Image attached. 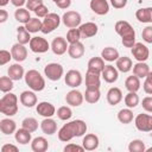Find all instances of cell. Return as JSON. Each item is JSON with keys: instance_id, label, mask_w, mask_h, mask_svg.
Listing matches in <instances>:
<instances>
[{"instance_id": "cell-20", "label": "cell", "mask_w": 152, "mask_h": 152, "mask_svg": "<svg viewBox=\"0 0 152 152\" xmlns=\"http://www.w3.org/2000/svg\"><path fill=\"white\" fill-rule=\"evenodd\" d=\"M37 113L44 118H51L52 115L56 114V108L52 103L50 102H46V101H43V102H39L37 104Z\"/></svg>"}, {"instance_id": "cell-57", "label": "cell", "mask_w": 152, "mask_h": 152, "mask_svg": "<svg viewBox=\"0 0 152 152\" xmlns=\"http://www.w3.org/2000/svg\"><path fill=\"white\" fill-rule=\"evenodd\" d=\"M10 1H11V0H0V6H1V7H4V6H6Z\"/></svg>"}, {"instance_id": "cell-22", "label": "cell", "mask_w": 152, "mask_h": 152, "mask_svg": "<svg viewBox=\"0 0 152 152\" xmlns=\"http://www.w3.org/2000/svg\"><path fill=\"white\" fill-rule=\"evenodd\" d=\"M122 91L118 87H113L107 91V102L110 106H115L122 101Z\"/></svg>"}, {"instance_id": "cell-55", "label": "cell", "mask_w": 152, "mask_h": 152, "mask_svg": "<svg viewBox=\"0 0 152 152\" xmlns=\"http://www.w3.org/2000/svg\"><path fill=\"white\" fill-rule=\"evenodd\" d=\"M8 19V13L6 10H0V23H5Z\"/></svg>"}, {"instance_id": "cell-42", "label": "cell", "mask_w": 152, "mask_h": 152, "mask_svg": "<svg viewBox=\"0 0 152 152\" xmlns=\"http://www.w3.org/2000/svg\"><path fill=\"white\" fill-rule=\"evenodd\" d=\"M13 80L10 76L0 77V90L2 93H10L13 89Z\"/></svg>"}, {"instance_id": "cell-28", "label": "cell", "mask_w": 152, "mask_h": 152, "mask_svg": "<svg viewBox=\"0 0 152 152\" xmlns=\"http://www.w3.org/2000/svg\"><path fill=\"white\" fill-rule=\"evenodd\" d=\"M14 138L17 140V142H19L20 145H26L28 142L32 141V138H31V132L25 129V128H19L15 131L14 133Z\"/></svg>"}, {"instance_id": "cell-16", "label": "cell", "mask_w": 152, "mask_h": 152, "mask_svg": "<svg viewBox=\"0 0 152 152\" xmlns=\"http://www.w3.org/2000/svg\"><path fill=\"white\" fill-rule=\"evenodd\" d=\"M101 76L104 80V82H107V83H114L119 78V70L115 66L108 64V65H104V68H103V70L101 72Z\"/></svg>"}, {"instance_id": "cell-40", "label": "cell", "mask_w": 152, "mask_h": 152, "mask_svg": "<svg viewBox=\"0 0 152 152\" xmlns=\"http://www.w3.org/2000/svg\"><path fill=\"white\" fill-rule=\"evenodd\" d=\"M124 100H125V104L128 108H135L139 104V96L135 91H128V94H126Z\"/></svg>"}, {"instance_id": "cell-24", "label": "cell", "mask_w": 152, "mask_h": 152, "mask_svg": "<svg viewBox=\"0 0 152 152\" xmlns=\"http://www.w3.org/2000/svg\"><path fill=\"white\" fill-rule=\"evenodd\" d=\"M0 131L5 135H10L12 133H15V131H17V124H15V121L12 120V119H10V118L2 119L0 121Z\"/></svg>"}, {"instance_id": "cell-29", "label": "cell", "mask_w": 152, "mask_h": 152, "mask_svg": "<svg viewBox=\"0 0 152 152\" xmlns=\"http://www.w3.org/2000/svg\"><path fill=\"white\" fill-rule=\"evenodd\" d=\"M133 68V63H132V59L127 56H122V57H119L116 59V69L121 72H128L129 70H132Z\"/></svg>"}, {"instance_id": "cell-47", "label": "cell", "mask_w": 152, "mask_h": 152, "mask_svg": "<svg viewBox=\"0 0 152 152\" xmlns=\"http://www.w3.org/2000/svg\"><path fill=\"white\" fill-rule=\"evenodd\" d=\"M12 57V53L7 50H0V65H5L7 64L10 61H11Z\"/></svg>"}, {"instance_id": "cell-34", "label": "cell", "mask_w": 152, "mask_h": 152, "mask_svg": "<svg viewBox=\"0 0 152 152\" xmlns=\"http://www.w3.org/2000/svg\"><path fill=\"white\" fill-rule=\"evenodd\" d=\"M118 120L124 124V125H127V124H131L133 121V112H132V108H124V109H120L119 113H118Z\"/></svg>"}, {"instance_id": "cell-1", "label": "cell", "mask_w": 152, "mask_h": 152, "mask_svg": "<svg viewBox=\"0 0 152 152\" xmlns=\"http://www.w3.org/2000/svg\"><path fill=\"white\" fill-rule=\"evenodd\" d=\"M87 132V124L83 120H72L63 125L58 131V139L63 142L70 141L75 137H82Z\"/></svg>"}, {"instance_id": "cell-15", "label": "cell", "mask_w": 152, "mask_h": 152, "mask_svg": "<svg viewBox=\"0 0 152 152\" xmlns=\"http://www.w3.org/2000/svg\"><path fill=\"white\" fill-rule=\"evenodd\" d=\"M83 100H84V95L80 90H76V89L70 90L65 95V101L71 107H78V106H81L83 103Z\"/></svg>"}, {"instance_id": "cell-54", "label": "cell", "mask_w": 152, "mask_h": 152, "mask_svg": "<svg viewBox=\"0 0 152 152\" xmlns=\"http://www.w3.org/2000/svg\"><path fill=\"white\" fill-rule=\"evenodd\" d=\"M1 152H18V147L12 144H5L1 147Z\"/></svg>"}, {"instance_id": "cell-37", "label": "cell", "mask_w": 152, "mask_h": 152, "mask_svg": "<svg viewBox=\"0 0 152 152\" xmlns=\"http://www.w3.org/2000/svg\"><path fill=\"white\" fill-rule=\"evenodd\" d=\"M14 18L17 21L21 23V24H26L30 19H31V15H30V11L27 8H23V7H18V10H15L14 12Z\"/></svg>"}, {"instance_id": "cell-17", "label": "cell", "mask_w": 152, "mask_h": 152, "mask_svg": "<svg viewBox=\"0 0 152 152\" xmlns=\"http://www.w3.org/2000/svg\"><path fill=\"white\" fill-rule=\"evenodd\" d=\"M90 10L99 14V15H104L109 12V4L107 0H90Z\"/></svg>"}, {"instance_id": "cell-51", "label": "cell", "mask_w": 152, "mask_h": 152, "mask_svg": "<svg viewBox=\"0 0 152 152\" xmlns=\"http://www.w3.org/2000/svg\"><path fill=\"white\" fill-rule=\"evenodd\" d=\"M42 4H43V0H27L26 1V8L28 11H33L34 12V10L38 6H40Z\"/></svg>"}, {"instance_id": "cell-7", "label": "cell", "mask_w": 152, "mask_h": 152, "mask_svg": "<svg viewBox=\"0 0 152 152\" xmlns=\"http://www.w3.org/2000/svg\"><path fill=\"white\" fill-rule=\"evenodd\" d=\"M28 46H30L31 51L34 52V53H44V52H46L51 48L49 42L45 38L38 37V36L31 38V40L28 43Z\"/></svg>"}, {"instance_id": "cell-13", "label": "cell", "mask_w": 152, "mask_h": 152, "mask_svg": "<svg viewBox=\"0 0 152 152\" xmlns=\"http://www.w3.org/2000/svg\"><path fill=\"white\" fill-rule=\"evenodd\" d=\"M68 48H69L68 42H66V39L63 38V37H56V38L52 40V43H51V50H52V52H53L55 55H57V56L64 55V53L68 51Z\"/></svg>"}, {"instance_id": "cell-12", "label": "cell", "mask_w": 152, "mask_h": 152, "mask_svg": "<svg viewBox=\"0 0 152 152\" xmlns=\"http://www.w3.org/2000/svg\"><path fill=\"white\" fill-rule=\"evenodd\" d=\"M100 76H101V72L88 69L86 72V87L89 89H100V86H101Z\"/></svg>"}, {"instance_id": "cell-39", "label": "cell", "mask_w": 152, "mask_h": 152, "mask_svg": "<svg viewBox=\"0 0 152 152\" xmlns=\"http://www.w3.org/2000/svg\"><path fill=\"white\" fill-rule=\"evenodd\" d=\"M101 97V93H100V89H89L87 88L86 89V93H84V100L88 102V103H96Z\"/></svg>"}, {"instance_id": "cell-59", "label": "cell", "mask_w": 152, "mask_h": 152, "mask_svg": "<svg viewBox=\"0 0 152 152\" xmlns=\"http://www.w3.org/2000/svg\"><path fill=\"white\" fill-rule=\"evenodd\" d=\"M52 1H53V2H55V4H56V2H57V1H58V0H52Z\"/></svg>"}, {"instance_id": "cell-5", "label": "cell", "mask_w": 152, "mask_h": 152, "mask_svg": "<svg viewBox=\"0 0 152 152\" xmlns=\"http://www.w3.org/2000/svg\"><path fill=\"white\" fill-rule=\"evenodd\" d=\"M61 20L62 19L57 13H49L43 20V26H42V31L40 32H43L45 34L51 33L52 31H55L59 26Z\"/></svg>"}, {"instance_id": "cell-23", "label": "cell", "mask_w": 152, "mask_h": 152, "mask_svg": "<svg viewBox=\"0 0 152 152\" xmlns=\"http://www.w3.org/2000/svg\"><path fill=\"white\" fill-rule=\"evenodd\" d=\"M68 53L71 58L74 59H78L84 55V45L81 42H76L72 44H69L68 48Z\"/></svg>"}, {"instance_id": "cell-35", "label": "cell", "mask_w": 152, "mask_h": 152, "mask_svg": "<svg viewBox=\"0 0 152 152\" xmlns=\"http://www.w3.org/2000/svg\"><path fill=\"white\" fill-rule=\"evenodd\" d=\"M31 36H30V32L27 31V28L24 26H18L17 28V39H18V43L20 44H28L30 40H31Z\"/></svg>"}, {"instance_id": "cell-30", "label": "cell", "mask_w": 152, "mask_h": 152, "mask_svg": "<svg viewBox=\"0 0 152 152\" xmlns=\"http://www.w3.org/2000/svg\"><path fill=\"white\" fill-rule=\"evenodd\" d=\"M101 57L107 61V62H116V59L120 57L119 56V51L115 49V48H112V46H106L102 49L101 51Z\"/></svg>"}, {"instance_id": "cell-53", "label": "cell", "mask_w": 152, "mask_h": 152, "mask_svg": "<svg viewBox=\"0 0 152 152\" xmlns=\"http://www.w3.org/2000/svg\"><path fill=\"white\" fill-rule=\"evenodd\" d=\"M110 5L116 10H121L127 5V0H110Z\"/></svg>"}, {"instance_id": "cell-2", "label": "cell", "mask_w": 152, "mask_h": 152, "mask_svg": "<svg viewBox=\"0 0 152 152\" xmlns=\"http://www.w3.org/2000/svg\"><path fill=\"white\" fill-rule=\"evenodd\" d=\"M115 32L121 37L122 45L125 48H133L135 44V31L132 25L126 20H119L115 23Z\"/></svg>"}, {"instance_id": "cell-14", "label": "cell", "mask_w": 152, "mask_h": 152, "mask_svg": "<svg viewBox=\"0 0 152 152\" xmlns=\"http://www.w3.org/2000/svg\"><path fill=\"white\" fill-rule=\"evenodd\" d=\"M11 53H12L13 59L15 62L20 63V62H24L26 59V57H27V49L25 48L24 44L15 43L11 48Z\"/></svg>"}, {"instance_id": "cell-9", "label": "cell", "mask_w": 152, "mask_h": 152, "mask_svg": "<svg viewBox=\"0 0 152 152\" xmlns=\"http://www.w3.org/2000/svg\"><path fill=\"white\" fill-rule=\"evenodd\" d=\"M81 20H82V17L76 11H66L62 17V21L68 28L78 27L81 25Z\"/></svg>"}, {"instance_id": "cell-50", "label": "cell", "mask_w": 152, "mask_h": 152, "mask_svg": "<svg viewBox=\"0 0 152 152\" xmlns=\"http://www.w3.org/2000/svg\"><path fill=\"white\" fill-rule=\"evenodd\" d=\"M141 106L142 108L148 112V113H152V96H146L142 99V102H141Z\"/></svg>"}, {"instance_id": "cell-25", "label": "cell", "mask_w": 152, "mask_h": 152, "mask_svg": "<svg viewBox=\"0 0 152 152\" xmlns=\"http://www.w3.org/2000/svg\"><path fill=\"white\" fill-rule=\"evenodd\" d=\"M7 74H8V76H10L13 81H19V80H21V78L25 76L24 68H23L18 62L14 63V64H12V65L8 68Z\"/></svg>"}, {"instance_id": "cell-3", "label": "cell", "mask_w": 152, "mask_h": 152, "mask_svg": "<svg viewBox=\"0 0 152 152\" xmlns=\"http://www.w3.org/2000/svg\"><path fill=\"white\" fill-rule=\"evenodd\" d=\"M0 112L7 116H13L18 112V97L13 93H6L0 99Z\"/></svg>"}, {"instance_id": "cell-38", "label": "cell", "mask_w": 152, "mask_h": 152, "mask_svg": "<svg viewBox=\"0 0 152 152\" xmlns=\"http://www.w3.org/2000/svg\"><path fill=\"white\" fill-rule=\"evenodd\" d=\"M42 26H43V21L38 18H31L25 24V27L27 28V31L30 33H36V32L42 31Z\"/></svg>"}, {"instance_id": "cell-6", "label": "cell", "mask_w": 152, "mask_h": 152, "mask_svg": "<svg viewBox=\"0 0 152 152\" xmlns=\"http://www.w3.org/2000/svg\"><path fill=\"white\" fill-rule=\"evenodd\" d=\"M44 74L50 81H58L64 74V69L59 63H49L44 68Z\"/></svg>"}, {"instance_id": "cell-58", "label": "cell", "mask_w": 152, "mask_h": 152, "mask_svg": "<svg viewBox=\"0 0 152 152\" xmlns=\"http://www.w3.org/2000/svg\"><path fill=\"white\" fill-rule=\"evenodd\" d=\"M145 152H152V147H148V148H146V151Z\"/></svg>"}, {"instance_id": "cell-46", "label": "cell", "mask_w": 152, "mask_h": 152, "mask_svg": "<svg viewBox=\"0 0 152 152\" xmlns=\"http://www.w3.org/2000/svg\"><path fill=\"white\" fill-rule=\"evenodd\" d=\"M144 91L146 94H152V71L148 72V75L145 77V82L142 84Z\"/></svg>"}, {"instance_id": "cell-33", "label": "cell", "mask_w": 152, "mask_h": 152, "mask_svg": "<svg viewBox=\"0 0 152 152\" xmlns=\"http://www.w3.org/2000/svg\"><path fill=\"white\" fill-rule=\"evenodd\" d=\"M140 78L138 76H135L134 74L132 76H128L125 81V87L128 91H138L140 89Z\"/></svg>"}, {"instance_id": "cell-49", "label": "cell", "mask_w": 152, "mask_h": 152, "mask_svg": "<svg viewBox=\"0 0 152 152\" xmlns=\"http://www.w3.org/2000/svg\"><path fill=\"white\" fill-rule=\"evenodd\" d=\"M34 13L37 15V18H45L48 14H49V11H48V7L42 4L40 6H38L36 10H34Z\"/></svg>"}, {"instance_id": "cell-48", "label": "cell", "mask_w": 152, "mask_h": 152, "mask_svg": "<svg viewBox=\"0 0 152 152\" xmlns=\"http://www.w3.org/2000/svg\"><path fill=\"white\" fill-rule=\"evenodd\" d=\"M141 37H142V39H144L146 43L152 44V26H146V27L142 30Z\"/></svg>"}, {"instance_id": "cell-52", "label": "cell", "mask_w": 152, "mask_h": 152, "mask_svg": "<svg viewBox=\"0 0 152 152\" xmlns=\"http://www.w3.org/2000/svg\"><path fill=\"white\" fill-rule=\"evenodd\" d=\"M72 151H80V152H82V151H86V150H84L83 146H80L77 144H68V145H65L64 152H72Z\"/></svg>"}, {"instance_id": "cell-32", "label": "cell", "mask_w": 152, "mask_h": 152, "mask_svg": "<svg viewBox=\"0 0 152 152\" xmlns=\"http://www.w3.org/2000/svg\"><path fill=\"white\" fill-rule=\"evenodd\" d=\"M150 72V66L145 62H138L133 65V74L139 78H145Z\"/></svg>"}, {"instance_id": "cell-8", "label": "cell", "mask_w": 152, "mask_h": 152, "mask_svg": "<svg viewBox=\"0 0 152 152\" xmlns=\"http://www.w3.org/2000/svg\"><path fill=\"white\" fill-rule=\"evenodd\" d=\"M134 125L140 132H151L152 131V115L141 113L138 114L134 119Z\"/></svg>"}, {"instance_id": "cell-41", "label": "cell", "mask_w": 152, "mask_h": 152, "mask_svg": "<svg viewBox=\"0 0 152 152\" xmlns=\"http://www.w3.org/2000/svg\"><path fill=\"white\" fill-rule=\"evenodd\" d=\"M21 127L30 131L31 133H33L38 129V121L34 118H25L21 121Z\"/></svg>"}, {"instance_id": "cell-4", "label": "cell", "mask_w": 152, "mask_h": 152, "mask_svg": "<svg viewBox=\"0 0 152 152\" xmlns=\"http://www.w3.org/2000/svg\"><path fill=\"white\" fill-rule=\"evenodd\" d=\"M25 82L28 86V88L33 91H42L45 88V80L44 77L40 75L39 71L31 69L27 72H25Z\"/></svg>"}, {"instance_id": "cell-19", "label": "cell", "mask_w": 152, "mask_h": 152, "mask_svg": "<svg viewBox=\"0 0 152 152\" xmlns=\"http://www.w3.org/2000/svg\"><path fill=\"white\" fill-rule=\"evenodd\" d=\"M19 100L21 102L23 106L27 107V108H32L33 106L37 104V95L34 94L33 90H25L20 94Z\"/></svg>"}, {"instance_id": "cell-43", "label": "cell", "mask_w": 152, "mask_h": 152, "mask_svg": "<svg viewBox=\"0 0 152 152\" xmlns=\"http://www.w3.org/2000/svg\"><path fill=\"white\" fill-rule=\"evenodd\" d=\"M128 151L129 152H145L146 151V146L145 142L140 139H134L129 142L128 145Z\"/></svg>"}, {"instance_id": "cell-45", "label": "cell", "mask_w": 152, "mask_h": 152, "mask_svg": "<svg viewBox=\"0 0 152 152\" xmlns=\"http://www.w3.org/2000/svg\"><path fill=\"white\" fill-rule=\"evenodd\" d=\"M81 38H82V37H81V32H80V30H78L77 27L70 28V30L68 31V33H66V42H68L69 44L80 42Z\"/></svg>"}, {"instance_id": "cell-11", "label": "cell", "mask_w": 152, "mask_h": 152, "mask_svg": "<svg viewBox=\"0 0 152 152\" xmlns=\"http://www.w3.org/2000/svg\"><path fill=\"white\" fill-rule=\"evenodd\" d=\"M64 81H65V84L70 88H77L82 84V74L78 71V70H69L65 76H64Z\"/></svg>"}, {"instance_id": "cell-56", "label": "cell", "mask_w": 152, "mask_h": 152, "mask_svg": "<svg viewBox=\"0 0 152 152\" xmlns=\"http://www.w3.org/2000/svg\"><path fill=\"white\" fill-rule=\"evenodd\" d=\"M26 1L27 0H11L12 5L15 7H23L24 5H26Z\"/></svg>"}, {"instance_id": "cell-10", "label": "cell", "mask_w": 152, "mask_h": 152, "mask_svg": "<svg viewBox=\"0 0 152 152\" xmlns=\"http://www.w3.org/2000/svg\"><path fill=\"white\" fill-rule=\"evenodd\" d=\"M131 52L133 55V58H135L138 62H145L150 57V50L142 43H135L131 49Z\"/></svg>"}, {"instance_id": "cell-26", "label": "cell", "mask_w": 152, "mask_h": 152, "mask_svg": "<svg viewBox=\"0 0 152 152\" xmlns=\"http://www.w3.org/2000/svg\"><path fill=\"white\" fill-rule=\"evenodd\" d=\"M40 128L43 131V133L48 134V135H52L56 133L57 131V124L53 119L51 118H45L42 122H40Z\"/></svg>"}, {"instance_id": "cell-31", "label": "cell", "mask_w": 152, "mask_h": 152, "mask_svg": "<svg viewBox=\"0 0 152 152\" xmlns=\"http://www.w3.org/2000/svg\"><path fill=\"white\" fill-rule=\"evenodd\" d=\"M135 18L140 23H152V7L140 8L135 12Z\"/></svg>"}, {"instance_id": "cell-18", "label": "cell", "mask_w": 152, "mask_h": 152, "mask_svg": "<svg viewBox=\"0 0 152 152\" xmlns=\"http://www.w3.org/2000/svg\"><path fill=\"white\" fill-rule=\"evenodd\" d=\"M80 32H81V37L82 38H90V37H94L96 36L97 33V25L95 23H91V21H88V23H84V24H81L80 27H78Z\"/></svg>"}, {"instance_id": "cell-21", "label": "cell", "mask_w": 152, "mask_h": 152, "mask_svg": "<svg viewBox=\"0 0 152 152\" xmlns=\"http://www.w3.org/2000/svg\"><path fill=\"white\" fill-rule=\"evenodd\" d=\"M99 137L93 134V133H89V134H86L83 140H82V146L84 147L86 151H94L99 147Z\"/></svg>"}, {"instance_id": "cell-36", "label": "cell", "mask_w": 152, "mask_h": 152, "mask_svg": "<svg viewBox=\"0 0 152 152\" xmlns=\"http://www.w3.org/2000/svg\"><path fill=\"white\" fill-rule=\"evenodd\" d=\"M103 68H104V59L102 57H93L88 62V69L90 70L102 72Z\"/></svg>"}, {"instance_id": "cell-27", "label": "cell", "mask_w": 152, "mask_h": 152, "mask_svg": "<svg viewBox=\"0 0 152 152\" xmlns=\"http://www.w3.org/2000/svg\"><path fill=\"white\" fill-rule=\"evenodd\" d=\"M31 148L33 152H45L49 148V142L44 137H37L31 141Z\"/></svg>"}, {"instance_id": "cell-44", "label": "cell", "mask_w": 152, "mask_h": 152, "mask_svg": "<svg viewBox=\"0 0 152 152\" xmlns=\"http://www.w3.org/2000/svg\"><path fill=\"white\" fill-rule=\"evenodd\" d=\"M57 116H58V119H61L63 121H66L72 116V110L68 106H62L57 109Z\"/></svg>"}]
</instances>
